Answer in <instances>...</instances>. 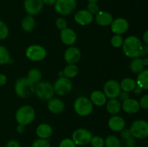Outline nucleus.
<instances>
[{"label": "nucleus", "mask_w": 148, "mask_h": 147, "mask_svg": "<svg viewBox=\"0 0 148 147\" xmlns=\"http://www.w3.org/2000/svg\"><path fill=\"white\" fill-rule=\"evenodd\" d=\"M87 8H88L87 10H88L92 15L96 14L100 11L99 7H98L97 3H89L87 6Z\"/></svg>", "instance_id": "37"}, {"label": "nucleus", "mask_w": 148, "mask_h": 147, "mask_svg": "<svg viewBox=\"0 0 148 147\" xmlns=\"http://www.w3.org/2000/svg\"><path fill=\"white\" fill-rule=\"evenodd\" d=\"M15 118L17 122L20 125H29L35 118L34 109L30 105H23L16 112Z\"/></svg>", "instance_id": "3"}, {"label": "nucleus", "mask_w": 148, "mask_h": 147, "mask_svg": "<svg viewBox=\"0 0 148 147\" xmlns=\"http://www.w3.org/2000/svg\"><path fill=\"white\" fill-rule=\"evenodd\" d=\"M42 77L41 72L38 69H32L27 74V79L33 84H36L40 81Z\"/></svg>", "instance_id": "28"}, {"label": "nucleus", "mask_w": 148, "mask_h": 147, "mask_svg": "<svg viewBox=\"0 0 148 147\" xmlns=\"http://www.w3.org/2000/svg\"><path fill=\"white\" fill-rule=\"evenodd\" d=\"M25 125H20V124H19L18 126L17 127V131L18 133H23L25 131Z\"/></svg>", "instance_id": "46"}, {"label": "nucleus", "mask_w": 148, "mask_h": 147, "mask_svg": "<svg viewBox=\"0 0 148 147\" xmlns=\"http://www.w3.org/2000/svg\"><path fill=\"white\" fill-rule=\"evenodd\" d=\"M125 124L124 118L119 115H114L108 120V127L110 129L115 132L122 131L125 127Z\"/></svg>", "instance_id": "19"}, {"label": "nucleus", "mask_w": 148, "mask_h": 147, "mask_svg": "<svg viewBox=\"0 0 148 147\" xmlns=\"http://www.w3.org/2000/svg\"><path fill=\"white\" fill-rule=\"evenodd\" d=\"M56 0H43V2L44 4H46L48 6L54 5L55 2Z\"/></svg>", "instance_id": "45"}, {"label": "nucleus", "mask_w": 148, "mask_h": 147, "mask_svg": "<svg viewBox=\"0 0 148 147\" xmlns=\"http://www.w3.org/2000/svg\"><path fill=\"white\" fill-rule=\"evenodd\" d=\"M72 138L76 145L85 146L90 144L92 138V133L85 128H78L72 133Z\"/></svg>", "instance_id": "9"}, {"label": "nucleus", "mask_w": 148, "mask_h": 147, "mask_svg": "<svg viewBox=\"0 0 148 147\" xmlns=\"http://www.w3.org/2000/svg\"><path fill=\"white\" fill-rule=\"evenodd\" d=\"M35 93L42 100H49L54 95L53 86L48 82H39L34 87Z\"/></svg>", "instance_id": "4"}, {"label": "nucleus", "mask_w": 148, "mask_h": 147, "mask_svg": "<svg viewBox=\"0 0 148 147\" xmlns=\"http://www.w3.org/2000/svg\"><path fill=\"white\" fill-rule=\"evenodd\" d=\"M144 61H143V59L141 58H135V59H133L131 61L130 65V70L132 72L136 74H139L141 71H143L144 70L145 67Z\"/></svg>", "instance_id": "26"}, {"label": "nucleus", "mask_w": 148, "mask_h": 147, "mask_svg": "<svg viewBox=\"0 0 148 147\" xmlns=\"http://www.w3.org/2000/svg\"><path fill=\"white\" fill-rule=\"evenodd\" d=\"M90 100L92 104L97 106H103L107 102V97L104 92L100 90H95L91 93Z\"/></svg>", "instance_id": "21"}, {"label": "nucleus", "mask_w": 148, "mask_h": 147, "mask_svg": "<svg viewBox=\"0 0 148 147\" xmlns=\"http://www.w3.org/2000/svg\"><path fill=\"white\" fill-rule=\"evenodd\" d=\"M81 58L80 50L76 47H69L64 53V59L68 64H75Z\"/></svg>", "instance_id": "15"}, {"label": "nucleus", "mask_w": 148, "mask_h": 147, "mask_svg": "<svg viewBox=\"0 0 148 147\" xmlns=\"http://www.w3.org/2000/svg\"><path fill=\"white\" fill-rule=\"evenodd\" d=\"M79 72L78 67L75 64H68L64 69L63 74L65 77L70 79V78H74L77 75Z\"/></svg>", "instance_id": "29"}, {"label": "nucleus", "mask_w": 148, "mask_h": 147, "mask_svg": "<svg viewBox=\"0 0 148 147\" xmlns=\"http://www.w3.org/2000/svg\"><path fill=\"white\" fill-rule=\"evenodd\" d=\"M143 40L146 44H148V30L145 32V33L143 34Z\"/></svg>", "instance_id": "48"}, {"label": "nucleus", "mask_w": 148, "mask_h": 147, "mask_svg": "<svg viewBox=\"0 0 148 147\" xmlns=\"http://www.w3.org/2000/svg\"><path fill=\"white\" fill-rule=\"evenodd\" d=\"M92 103L91 100L85 97H79L74 102L75 112L81 116L89 115L92 111Z\"/></svg>", "instance_id": "5"}, {"label": "nucleus", "mask_w": 148, "mask_h": 147, "mask_svg": "<svg viewBox=\"0 0 148 147\" xmlns=\"http://www.w3.org/2000/svg\"><path fill=\"white\" fill-rule=\"evenodd\" d=\"M34 84L31 83L27 78L23 77L17 80L14 84V91L20 97L27 98L34 93Z\"/></svg>", "instance_id": "2"}, {"label": "nucleus", "mask_w": 148, "mask_h": 147, "mask_svg": "<svg viewBox=\"0 0 148 147\" xmlns=\"http://www.w3.org/2000/svg\"><path fill=\"white\" fill-rule=\"evenodd\" d=\"M95 20L97 23L101 26H108L112 23L113 16L108 12L99 11L96 14Z\"/></svg>", "instance_id": "20"}, {"label": "nucleus", "mask_w": 148, "mask_h": 147, "mask_svg": "<svg viewBox=\"0 0 148 147\" xmlns=\"http://www.w3.org/2000/svg\"><path fill=\"white\" fill-rule=\"evenodd\" d=\"M137 86V85L136 81L134 79H132V78H125V79L121 81V84H120L121 90L127 92L133 91Z\"/></svg>", "instance_id": "25"}, {"label": "nucleus", "mask_w": 148, "mask_h": 147, "mask_svg": "<svg viewBox=\"0 0 148 147\" xmlns=\"http://www.w3.org/2000/svg\"><path fill=\"white\" fill-rule=\"evenodd\" d=\"M118 97H119V99H121V100L124 101L130 98V95H129V92H124V91H121Z\"/></svg>", "instance_id": "43"}, {"label": "nucleus", "mask_w": 148, "mask_h": 147, "mask_svg": "<svg viewBox=\"0 0 148 147\" xmlns=\"http://www.w3.org/2000/svg\"><path fill=\"white\" fill-rule=\"evenodd\" d=\"M60 37L62 41L67 46L73 45L77 40V35L72 29L68 28L61 30Z\"/></svg>", "instance_id": "17"}, {"label": "nucleus", "mask_w": 148, "mask_h": 147, "mask_svg": "<svg viewBox=\"0 0 148 147\" xmlns=\"http://www.w3.org/2000/svg\"><path fill=\"white\" fill-rule=\"evenodd\" d=\"M77 7L76 0H56L54 4L56 12L62 15H69Z\"/></svg>", "instance_id": "7"}, {"label": "nucleus", "mask_w": 148, "mask_h": 147, "mask_svg": "<svg viewBox=\"0 0 148 147\" xmlns=\"http://www.w3.org/2000/svg\"><path fill=\"white\" fill-rule=\"evenodd\" d=\"M6 147H20V144L16 140H10L7 142Z\"/></svg>", "instance_id": "42"}, {"label": "nucleus", "mask_w": 148, "mask_h": 147, "mask_svg": "<svg viewBox=\"0 0 148 147\" xmlns=\"http://www.w3.org/2000/svg\"><path fill=\"white\" fill-rule=\"evenodd\" d=\"M25 55L30 61H40L46 58V50L40 45H31L26 49Z\"/></svg>", "instance_id": "8"}, {"label": "nucleus", "mask_w": 148, "mask_h": 147, "mask_svg": "<svg viewBox=\"0 0 148 147\" xmlns=\"http://www.w3.org/2000/svg\"><path fill=\"white\" fill-rule=\"evenodd\" d=\"M136 82L137 86L143 89H148V69L139 73Z\"/></svg>", "instance_id": "27"}, {"label": "nucleus", "mask_w": 148, "mask_h": 147, "mask_svg": "<svg viewBox=\"0 0 148 147\" xmlns=\"http://www.w3.org/2000/svg\"><path fill=\"white\" fill-rule=\"evenodd\" d=\"M104 94L109 99H116L121 92L120 84L114 79L107 81L103 86Z\"/></svg>", "instance_id": "11"}, {"label": "nucleus", "mask_w": 148, "mask_h": 147, "mask_svg": "<svg viewBox=\"0 0 148 147\" xmlns=\"http://www.w3.org/2000/svg\"><path fill=\"white\" fill-rule=\"evenodd\" d=\"M10 60V53L6 47L0 46V65H4L9 63Z\"/></svg>", "instance_id": "31"}, {"label": "nucleus", "mask_w": 148, "mask_h": 147, "mask_svg": "<svg viewBox=\"0 0 148 147\" xmlns=\"http://www.w3.org/2000/svg\"><path fill=\"white\" fill-rule=\"evenodd\" d=\"M132 136L134 138L143 139L148 137V122L144 120H135L130 128Z\"/></svg>", "instance_id": "6"}, {"label": "nucleus", "mask_w": 148, "mask_h": 147, "mask_svg": "<svg viewBox=\"0 0 148 147\" xmlns=\"http://www.w3.org/2000/svg\"><path fill=\"white\" fill-rule=\"evenodd\" d=\"M133 91H134L136 95H140L143 92V89L141 87H140V86H137Z\"/></svg>", "instance_id": "47"}, {"label": "nucleus", "mask_w": 148, "mask_h": 147, "mask_svg": "<svg viewBox=\"0 0 148 147\" xmlns=\"http://www.w3.org/2000/svg\"><path fill=\"white\" fill-rule=\"evenodd\" d=\"M143 61H144L145 66H148V58L143 59Z\"/></svg>", "instance_id": "50"}, {"label": "nucleus", "mask_w": 148, "mask_h": 147, "mask_svg": "<svg viewBox=\"0 0 148 147\" xmlns=\"http://www.w3.org/2000/svg\"><path fill=\"white\" fill-rule=\"evenodd\" d=\"M135 145V138L133 136H131L129 138H127V139L124 140V146H125V147H134Z\"/></svg>", "instance_id": "40"}, {"label": "nucleus", "mask_w": 148, "mask_h": 147, "mask_svg": "<svg viewBox=\"0 0 148 147\" xmlns=\"http://www.w3.org/2000/svg\"><path fill=\"white\" fill-rule=\"evenodd\" d=\"M145 53H147L148 54V44L146 45V46H143V55L145 54Z\"/></svg>", "instance_id": "49"}, {"label": "nucleus", "mask_w": 148, "mask_h": 147, "mask_svg": "<svg viewBox=\"0 0 148 147\" xmlns=\"http://www.w3.org/2000/svg\"><path fill=\"white\" fill-rule=\"evenodd\" d=\"M123 51L129 58L135 59L143 55V46L142 41L136 36H129L122 45Z\"/></svg>", "instance_id": "1"}, {"label": "nucleus", "mask_w": 148, "mask_h": 147, "mask_svg": "<svg viewBox=\"0 0 148 147\" xmlns=\"http://www.w3.org/2000/svg\"><path fill=\"white\" fill-rule=\"evenodd\" d=\"M22 28L27 33H31L36 27V21L33 16L28 15L25 17L21 21Z\"/></svg>", "instance_id": "24"}, {"label": "nucleus", "mask_w": 148, "mask_h": 147, "mask_svg": "<svg viewBox=\"0 0 148 147\" xmlns=\"http://www.w3.org/2000/svg\"><path fill=\"white\" fill-rule=\"evenodd\" d=\"M32 147H51V144L47 139L38 138L33 143Z\"/></svg>", "instance_id": "35"}, {"label": "nucleus", "mask_w": 148, "mask_h": 147, "mask_svg": "<svg viewBox=\"0 0 148 147\" xmlns=\"http://www.w3.org/2000/svg\"><path fill=\"white\" fill-rule=\"evenodd\" d=\"M89 3H97L98 1V0H88Z\"/></svg>", "instance_id": "51"}, {"label": "nucleus", "mask_w": 148, "mask_h": 147, "mask_svg": "<svg viewBox=\"0 0 148 147\" xmlns=\"http://www.w3.org/2000/svg\"><path fill=\"white\" fill-rule=\"evenodd\" d=\"M90 144L92 147H104V146H105V141H104V139L102 137L96 135V136L92 137Z\"/></svg>", "instance_id": "32"}, {"label": "nucleus", "mask_w": 148, "mask_h": 147, "mask_svg": "<svg viewBox=\"0 0 148 147\" xmlns=\"http://www.w3.org/2000/svg\"><path fill=\"white\" fill-rule=\"evenodd\" d=\"M49 111L53 114H60L64 110L65 105L62 99L59 98H51L48 102Z\"/></svg>", "instance_id": "18"}, {"label": "nucleus", "mask_w": 148, "mask_h": 147, "mask_svg": "<svg viewBox=\"0 0 148 147\" xmlns=\"http://www.w3.org/2000/svg\"><path fill=\"white\" fill-rule=\"evenodd\" d=\"M132 136L131 132H130V129H127V128H124L122 131H121V137L124 140L127 139L130 137Z\"/></svg>", "instance_id": "41"}, {"label": "nucleus", "mask_w": 148, "mask_h": 147, "mask_svg": "<svg viewBox=\"0 0 148 147\" xmlns=\"http://www.w3.org/2000/svg\"><path fill=\"white\" fill-rule=\"evenodd\" d=\"M59 147H77V145L71 138H64L61 141Z\"/></svg>", "instance_id": "36"}, {"label": "nucleus", "mask_w": 148, "mask_h": 147, "mask_svg": "<svg viewBox=\"0 0 148 147\" xmlns=\"http://www.w3.org/2000/svg\"><path fill=\"white\" fill-rule=\"evenodd\" d=\"M106 110L111 115H116L121 110V102L117 99H111L106 102Z\"/></svg>", "instance_id": "23"}, {"label": "nucleus", "mask_w": 148, "mask_h": 147, "mask_svg": "<svg viewBox=\"0 0 148 147\" xmlns=\"http://www.w3.org/2000/svg\"><path fill=\"white\" fill-rule=\"evenodd\" d=\"M9 35V29L7 24L0 20V40H4Z\"/></svg>", "instance_id": "34"}, {"label": "nucleus", "mask_w": 148, "mask_h": 147, "mask_svg": "<svg viewBox=\"0 0 148 147\" xmlns=\"http://www.w3.org/2000/svg\"><path fill=\"white\" fill-rule=\"evenodd\" d=\"M105 141V146L106 147H121V142L119 138L114 135H108Z\"/></svg>", "instance_id": "30"}, {"label": "nucleus", "mask_w": 148, "mask_h": 147, "mask_svg": "<svg viewBox=\"0 0 148 147\" xmlns=\"http://www.w3.org/2000/svg\"><path fill=\"white\" fill-rule=\"evenodd\" d=\"M53 86L55 93L60 96L67 95L72 89V82L66 77H60L58 79Z\"/></svg>", "instance_id": "10"}, {"label": "nucleus", "mask_w": 148, "mask_h": 147, "mask_svg": "<svg viewBox=\"0 0 148 147\" xmlns=\"http://www.w3.org/2000/svg\"><path fill=\"white\" fill-rule=\"evenodd\" d=\"M111 30L114 33L121 35L125 33L128 30L130 24L129 22L124 18H117L113 20L111 23Z\"/></svg>", "instance_id": "13"}, {"label": "nucleus", "mask_w": 148, "mask_h": 147, "mask_svg": "<svg viewBox=\"0 0 148 147\" xmlns=\"http://www.w3.org/2000/svg\"><path fill=\"white\" fill-rule=\"evenodd\" d=\"M111 43L114 48H120L121 46H122L123 43H124V39L121 35L116 34L111 38Z\"/></svg>", "instance_id": "33"}, {"label": "nucleus", "mask_w": 148, "mask_h": 147, "mask_svg": "<svg viewBox=\"0 0 148 147\" xmlns=\"http://www.w3.org/2000/svg\"><path fill=\"white\" fill-rule=\"evenodd\" d=\"M121 108L127 113L134 114L140 110V102L134 99L129 98V99L123 101L122 104H121Z\"/></svg>", "instance_id": "16"}, {"label": "nucleus", "mask_w": 148, "mask_h": 147, "mask_svg": "<svg viewBox=\"0 0 148 147\" xmlns=\"http://www.w3.org/2000/svg\"><path fill=\"white\" fill-rule=\"evenodd\" d=\"M7 76L3 74H0V86H4L7 83Z\"/></svg>", "instance_id": "44"}, {"label": "nucleus", "mask_w": 148, "mask_h": 147, "mask_svg": "<svg viewBox=\"0 0 148 147\" xmlns=\"http://www.w3.org/2000/svg\"><path fill=\"white\" fill-rule=\"evenodd\" d=\"M139 102H140V108L144 110H148V95H145L142 97Z\"/></svg>", "instance_id": "39"}, {"label": "nucleus", "mask_w": 148, "mask_h": 147, "mask_svg": "<svg viewBox=\"0 0 148 147\" xmlns=\"http://www.w3.org/2000/svg\"><path fill=\"white\" fill-rule=\"evenodd\" d=\"M44 4L43 0H25L24 8L29 15L38 14L43 10Z\"/></svg>", "instance_id": "12"}, {"label": "nucleus", "mask_w": 148, "mask_h": 147, "mask_svg": "<svg viewBox=\"0 0 148 147\" xmlns=\"http://www.w3.org/2000/svg\"><path fill=\"white\" fill-rule=\"evenodd\" d=\"M93 20V15L87 10H81L75 14V20L80 25H87L90 24Z\"/></svg>", "instance_id": "14"}, {"label": "nucleus", "mask_w": 148, "mask_h": 147, "mask_svg": "<svg viewBox=\"0 0 148 147\" xmlns=\"http://www.w3.org/2000/svg\"><path fill=\"white\" fill-rule=\"evenodd\" d=\"M36 134L39 138L48 139L52 134V128L47 123L40 124L36 128Z\"/></svg>", "instance_id": "22"}, {"label": "nucleus", "mask_w": 148, "mask_h": 147, "mask_svg": "<svg viewBox=\"0 0 148 147\" xmlns=\"http://www.w3.org/2000/svg\"><path fill=\"white\" fill-rule=\"evenodd\" d=\"M56 25L59 30H62L67 27V22H66L65 19L62 18V17H59L56 20Z\"/></svg>", "instance_id": "38"}]
</instances>
